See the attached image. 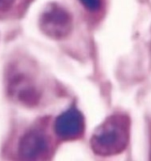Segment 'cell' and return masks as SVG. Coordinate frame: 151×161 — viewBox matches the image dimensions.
<instances>
[{"instance_id":"cell-3","label":"cell","mask_w":151,"mask_h":161,"mask_svg":"<svg viewBox=\"0 0 151 161\" xmlns=\"http://www.w3.org/2000/svg\"><path fill=\"white\" fill-rule=\"evenodd\" d=\"M7 90L9 96L16 102L34 107L39 101V92L33 80L21 72H10L7 78Z\"/></svg>"},{"instance_id":"cell-2","label":"cell","mask_w":151,"mask_h":161,"mask_svg":"<svg viewBox=\"0 0 151 161\" xmlns=\"http://www.w3.org/2000/svg\"><path fill=\"white\" fill-rule=\"evenodd\" d=\"M40 29L49 37L60 40L69 35L72 28V17L62 6L49 4L41 12L39 20Z\"/></svg>"},{"instance_id":"cell-6","label":"cell","mask_w":151,"mask_h":161,"mask_svg":"<svg viewBox=\"0 0 151 161\" xmlns=\"http://www.w3.org/2000/svg\"><path fill=\"white\" fill-rule=\"evenodd\" d=\"M80 2L87 11L97 13L102 10L104 0H80Z\"/></svg>"},{"instance_id":"cell-1","label":"cell","mask_w":151,"mask_h":161,"mask_svg":"<svg viewBox=\"0 0 151 161\" xmlns=\"http://www.w3.org/2000/svg\"><path fill=\"white\" fill-rule=\"evenodd\" d=\"M131 121L127 114L115 113L101 124L94 131L90 146L101 157L119 155L125 151L130 140Z\"/></svg>"},{"instance_id":"cell-7","label":"cell","mask_w":151,"mask_h":161,"mask_svg":"<svg viewBox=\"0 0 151 161\" xmlns=\"http://www.w3.org/2000/svg\"><path fill=\"white\" fill-rule=\"evenodd\" d=\"M16 0H0V12H7L10 10Z\"/></svg>"},{"instance_id":"cell-4","label":"cell","mask_w":151,"mask_h":161,"mask_svg":"<svg viewBox=\"0 0 151 161\" xmlns=\"http://www.w3.org/2000/svg\"><path fill=\"white\" fill-rule=\"evenodd\" d=\"M50 142L40 130L34 129L26 132L20 140L18 155L24 160H42L50 154Z\"/></svg>"},{"instance_id":"cell-8","label":"cell","mask_w":151,"mask_h":161,"mask_svg":"<svg viewBox=\"0 0 151 161\" xmlns=\"http://www.w3.org/2000/svg\"><path fill=\"white\" fill-rule=\"evenodd\" d=\"M149 132H150V139H149V140H150V152H149V154H150V159H151V124H150V131H149Z\"/></svg>"},{"instance_id":"cell-5","label":"cell","mask_w":151,"mask_h":161,"mask_svg":"<svg viewBox=\"0 0 151 161\" xmlns=\"http://www.w3.org/2000/svg\"><path fill=\"white\" fill-rule=\"evenodd\" d=\"M55 131L63 141H75L85 133V119L83 114L72 107L60 114L55 121Z\"/></svg>"}]
</instances>
